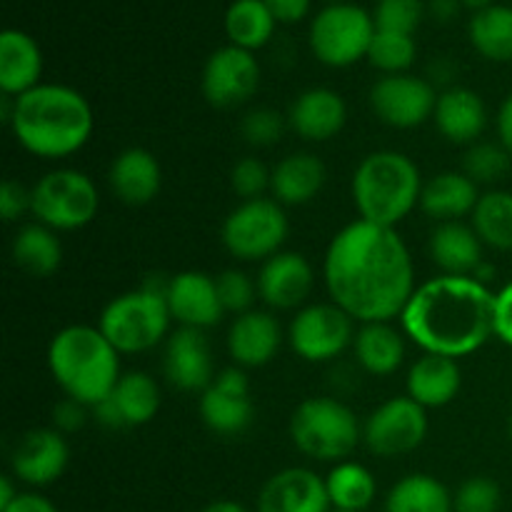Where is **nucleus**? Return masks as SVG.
<instances>
[{"instance_id":"37","label":"nucleus","mask_w":512,"mask_h":512,"mask_svg":"<svg viewBox=\"0 0 512 512\" xmlns=\"http://www.w3.org/2000/svg\"><path fill=\"white\" fill-rule=\"evenodd\" d=\"M473 228L483 245L495 250H512V193L493 190L480 195L473 210Z\"/></svg>"},{"instance_id":"12","label":"nucleus","mask_w":512,"mask_h":512,"mask_svg":"<svg viewBox=\"0 0 512 512\" xmlns=\"http://www.w3.org/2000/svg\"><path fill=\"white\" fill-rule=\"evenodd\" d=\"M428 435V413L413 398H390L370 413L363 425V440L375 455L395 458L418 448Z\"/></svg>"},{"instance_id":"18","label":"nucleus","mask_w":512,"mask_h":512,"mask_svg":"<svg viewBox=\"0 0 512 512\" xmlns=\"http://www.w3.org/2000/svg\"><path fill=\"white\" fill-rule=\"evenodd\" d=\"M313 280V268H310L305 255L280 250L278 255L265 260L263 268H260L258 295L270 308L293 310L308 300Z\"/></svg>"},{"instance_id":"15","label":"nucleus","mask_w":512,"mask_h":512,"mask_svg":"<svg viewBox=\"0 0 512 512\" xmlns=\"http://www.w3.org/2000/svg\"><path fill=\"white\" fill-rule=\"evenodd\" d=\"M253 403H250V383L243 368H225L215 375L213 385L203 390L200 398V418L213 433L233 438L243 435L253 423Z\"/></svg>"},{"instance_id":"40","label":"nucleus","mask_w":512,"mask_h":512,"mask_svg":"<svg viewBox=\"0 0 512 512\" xmlns=\"http://www.w3.org/2000/svg\"><path fill=\"white\" fill-rule=\"evenodd\" d=\"M425 15L423 0H378L375 5V30L413 35Z\"/></svg>"},{"instance_id":"35","label":"nucleus","mask_w":512,"mask_h":512,"mask_svg":"<svg viewBox=\"0 0 512 512\" xmlns=\"http://www.w3.org/2000/svg\"><path fill=\"white\" fill-rule=\"evenodd\" d=\"M325 485H328L330 505L335 510L348 512H363L378 493L373 473L365 465L350 463V460L335 465L328 478H325Z\"/></svg>"},{"instance_id":"28","label":"nucleus","mask_w":512,"mask_h":512,"mask_svg":"<svg viewBox=\"0 0 512 512\" xmlns=\"http://www.w3.org/2000/svg\"><path fill=\"white\" fill-rule=\"evenodd\" d=\"M328 170L313 153H293L273 168V190L280 205H305L323 190Z\"/></svg>"},{"instance_id":"8","label":"nucleus","mask_w":512,"mask_h":512,"mask_svg":"<svg viewBox=\"0 0 512 512\" xmlns=\"http://www.w3.org/2000/svg\"><path fill=\"white\" fill-rule=\"evenodd\" d=\"M98 208V188L80 170H53L30 188V213L53 230L85 228L93 223Z\"/></svg>"},{"instance_id":"17","label":"nucleus","mask_w":512,"mask_h":512,"mask_svg":"<svg viewBox=\"0 0 512 512\" xmlns=\"http://www.w3.org/2000/svg\"><path fill=\"white\" fill-rule=\"evenodd\" d=\"M165 378L180 390H208L213 385V353L205 340L203 330L180 328L175 330L165 345L163 358Z\"/></svg>"},{"instance_id":"13","label":"nucleus","mask_w":512,"mask_h":512,"mask_svg":"<svg viewBox=\"0 0 512 512\" xmlns=\"http://www.w3.org/2000/svg\"><path fill=\"white\" fill-rule=\"evenodd\" d=\"M260 88V65L238 45L218 48L203 68V95L215 108H238Z\"/></svg>"},{"instance_id":"21","label":"nucleus","mask_w":512,"mask_h":512,"mask_svg":"<svg viewBox=\"0 0 512 512\" xmlns=\"http://www.w3.org/2000/svg\"><path fill=\"white\" fill-rule=\"evenodd\" d=\"M348 120L345 100L330 88H310L293 100L288 123L300 138L323 143L335 138Z\"/></svg>"},{"instance_id":"42","label":"nucleus","mask_w":512,"mask_h":512,"mask_svg":"<svg viewBox=\"0 0 512 512\" xmlns=\"http://www.w3.org/2000/svg\"><path fill=\"white\" fill-rule=\"evenodd\" d=\"M285 133V118L273 108H255L245 113L243 123H240V135L245 143L255 145V148H270L278 143Z\"/></svg>"},{"instance_id":"52","label":"nucleus","mask_w":512,"mask_h":512,"mask_svg":"<svg viewBox=\"0 0 512 512\" xmlns=\"http://www.w3.org/2000/svg\"><path fill=\"white\" fill-rule=\"evenodd\" d=\"M460 0H430L428 10L438 23H450V20L458 18L460 13Z\"/></svg>"},{"instance_id":"46","label":"nucleus","mask_w":512,"mask_h":512,"mask_svg":"<svg viewBox=\"0 0 512 512\" xmlns=\"http://www.w3.org/2000/svg\"><path fill=\"white\" fill-rule=\"evenodd\" d=\"M88 420V405L78 403L73 398H63L53 408V425L58 433H75Z\"/></svg>"},{"instance_id":"19","label":"nucleus","mask_w":512,"mask_h":512,"mask_svg":"<svg viewBox=\"0 0 512 512\" xmlns=\"http://www.w3.org/2000/svg\"><path fill=\"white\" fill-rule=\"evenodd\" d=\"M168 308L183 328L195 330L213 328L225 313L215 278L198 270H185L170 278Z\"/></svg>"},{"instance_id":"55","label":"nucleus","mask_w":512,"mask_h":512,"mask_svg":"<svg viewBox=\"0 0 512 512\" xmlns=\"http://www.w3.org/2000/svg\"><path fill=\"white\" fill-rule=\"evenodd\" d=\"M203 512H248V510H245L243 505L233 503V500H220V503L208 505Z\"/></svg>"},{"instance_id":"11","label":"nucleus","mask_w":512,"mask_h":512,"mask_svg":"<svg viewBox=\"0 0 512 512\" xmlns=\"http://www.w3.org/2000/svg\"><path fill=\"white\" fill-rule=\"evenodd\" d=\"M353 340V318L335 303L308 305L290 323V345L308 363L338 358Z\"/></svg>"},{"instance_id":"14","label":"nucleus","mask_w":512,"mask_h":512,"mask_svg":"<svg viewBox=\"0 0 512 512\" xmlns=\"http://www.w3.org/2000/svg\"><path fill=\"white\" fill-rule=\"evenodd\" d=\"M438 93L425 78L400 73L385 75L370 90V105L383 123L393 128H418L433 118Z\"/></svg>"},{"instance_id":"45","label":"nucleus","mask_w":512,"mask_h":512,"mask_svg":"<svg viewBox=\"0 0 512 512\" xmlns=\"http://www.w3.org/2000/svg\"><path fill=\"white\" fill-rule=\"evenodd\" d=\"M25 210H30V190L15 180H5L0 185V215H3V220L13 223Z\"/></svg>"},{"instance_id":"6","label":"nucleus","mask_w":512,"mask_h":512,"mask_svg":"<svg viewBox=\"0 0 512 512\" xmlns=\"http://www.w3.org/2000/svg\"><path fill=\"white\" fill-rule=\"evenodd\" d=\"M290 438L295 448L313 460L333 463L358 448L363 430L345 403L335 398H308L290 418Z\"/></svg>"},{"instance_id":"9","label":"nucleus","mask_w":512,"mask_h":512,"mask_svg":"<svg viewBox=\"0 0 512 512\" xmlns=\"http://www.w3.org/2000/svg\"><path fill=\"white\" fill-rule=\"evenodd\" d=\"M373 38V15L353 3L328 5L310 23V50L330 68H348L368 58Z\"/></svg>"},{"instance_id":"10","label":"nucleus","mask_w":512,"mask_h":512,"mask_svg":"<svg viewBox=\"0 0 512 512\" xmlns=\"http://www.w3.org/2000/svg\"><path fill=\"white\" fill-rule=\"evenodd\" d=\"M288 215L278 200H243L225 218L220 238L225 250L238 260H268L283 250L288 240Z\"/></svg>"},{"instance_id":"50","label":"nucleus","mask_w":512,"mask_h":512,"mask_svg":"<svg viewBox=\"0 0 512 512\" xmlns=\"http://www.w3.org/2000/svg\"><path fill=\"white\" fill-rule=\"evenodd\" d=\"M3 512H58V510H55V505L50 503V500H45L43 495L23 493L18 495V500Z\"/></svg>"},{"instance_id":"5","label":"nucleus","mask_w":512,"mask_h":512,"mask_svg":"<svg viewBox=\"0 0 512 512\" xmlns=\"http://www.w3.org/2000/svg\"><path fill=\"white\" fill-rule=\"evenodd\" d=\"M420 170L398 150H378L360 160L353 175V200L360 220L395 228L410 210L420 205L423 193Z\"/></svg>"},{"instance_id":"3","label":"nucleus","mask_w":512,"mask_h":512,"mask_svg":"<svg viewBox=\"0 0 512 512\" xmlns=\"http://www.w3.org/2000/svg\"><path fill=\"white\" fill-rule=\"evenodd\" d=\"M10 130L28 153L45 160L78 153L93 133V110L83 93L68 85L40 83L13 98Z\"/></svg>"},{"instance_id":"25","label":"nucleus","mask_w":512,"mask_h":512,"mask_svg":"<svg viewBox=\"0 0 512 512\" xmlns=\"http://www.w3.org/2000/svg\"><path fill=\"white\" fill-rule=\"evenodd\" d=\"M433 120L450 143L468 145L480 138L488 123V113H485L483 98L475 90L448 88L443 95H438Z\"/></svg>"},{"instance_id":"47","label":"nucleus","mask_w":512,"mask_h":512,"mask_svg":"<svg viewBox=\"0 0 512 512\" xmlns=\"http://www.w3.org/2000/svg\"><path fill=\"white\" fill-rule=\"evenodd\" d=\"M495 338L512 348V283L495 295Z\"/></svg>"},{"instance_id":"26","label":"nucleus","mask_w":512,"mask_h":512,"mask_svg":"<svg viewBox=\"0 0 512 512\" xmlns=\"http://www.w3.org/2000/svg\"><path fill=\"white\" fill-rule=\"evenodd\" d=\"M463 385V373L455 358L445 355L425 353L423 358L415 360L408 373V398L428 408H443L453 403L455 395Z\"/></svg>"},{"instance_id":"48","label":"nucleus","mask_w":512,"mask_h":512,"mask_svg":"<svg viewBox=\"0 0 512 512\" xmlns=\"http://www.w3.org/2000/svg\"><path fill=\"white\" fill-rule=\"evenodd\" d=\"M278 23H298L308 15L310 0H265Z\"/></svg>"},{"instance_id":"56","label":"nucleus","mask_w":512,"mask_h":512,"mask_svg":"<svg viewBox=\"0 0 512 512\" xmlns=\"http://www.w3.org/2000/svg\"><path fill=\"white\" fill-rule=\"evenodd\" d=\"M460 3H463V5H465V8L475 10V13H480V10L490 8V5H495V3H493V0H460Z\"/></svg>"},{"instance_id":"43","label":"nucleus","mask_w":512,"mask_h":512,"mask_svg":"<svg viewBox=\"0 0 512 512\" xmlns=\"http://www.w3.org/2000/svg\"><path fill=\"white\" fill-rule=\"evenodd\" d=\"M215 283H218V295L225 313H250V305L258 295V283H253L243 270H223Z\"/></svg>"},{"instance_id":"36","label":"nucleus","mask_w":512,"mask_h":512,"mask_svg":"<svg viewBox=\"0 0 512 512\" xmlns=\"http://www.w3.org/2000/svg\"><path fill=\"white\" fill-rule=\"evenodd\" d=\"M125 420V428L145 425L158 415L160 410V385L148 373L120 375L118 385L110 393Z\"/></svg>"},{"instance_id":"41","label":"nucleus","mask_w":512,"mask_h":512,"mask_svg":"<svg viewBox=\"0 0 512 512\" xmlns=\"http://www.w3.org/2000/svg\"><path fill=\"white\" fill-rule=\"evenodd\" d=\"M503 503L500 485L490 478H470L453 498L455 512H498Z\"/></svg>"},{"instance_id":"44","label":"nucleus","mask_w":512,"mask_h":512,"mask_svg":"<svg viewBox=\"0 0 512 512\" xmlns=\"http://www.w3.org/2000/svg\"><path fill=\"white\" fill-rule=\"evenodd\" d=\"M270 180H273V170L265 168V163H260L258 158L238 160L230 170L233 193L240 195L243 200L263 198L265 190L270 188Z\"/></svg>"},{"instance_id":"1","label":"nucleus","mask_w":512,"mask_h":512,"mask_svg":"<svg viewBox=\"0 0 512 512\" xmlns=\"http://www.w3.org/2000/svg\"><path fill=\"white\" fill-rule=\"evenodd\" d=\"M325 288L338 308L360 323L400 318L415 293V270L395 228L368 220L345 225L325 253Z\"/></svg>"},{"instance_id":"53","label":"nucleus","mask_w":512,"mask_h":512,"mask_svg":"<svg viewBox=\"0 0 512 512\" xmlns=\"http://www.w3.org/2000/svg\"><path fill=\"white\" fill-rule=\"evenodd\" d=\"M15 500H18V493H15V488H13V483H10L8 475H3V478H0V512L8 510Z\"/></svg>"},{"instance_id":"24","label":"nucleus","mask_w":512,"mask_h":512,"mask_svg":"<svg viewBox=\"0 0 512 512\" xmlns=\"http://www.w3.org/2000/svg\"><path fill=\"white\" fill-rule=\"evenodd\" d=\"M110 188L123 203L148 205L163 185L158 158L145 148H128L110 165Z\"/></svg>"},{"instance_id":"22","label":"nucleus","mask_w":512,"mask_h":512,"mask_svg":"<svg viewBox=\"0 0 512 512\" xmlns=\"http://www.w3.org/2000/svg\"><path fill=\"white\" fill-rule=\"evenodd\" d=\"M280 343H283V330L270 313L250 310V313L238 315L230 325L228 350L238 368L268 365L278 355Z\"/></svg>"},{"instance_id":"29","label":"nucleus","mask_w":512,"mask_h":512,"mask_svg":"<svg viewBox=\"0 0 512 512\" xmlns=\"http://www.w3.org/2000/svg\"><path fill=\"white\" fill-rule=\"evenodd\" d=\"M478 200V183H473L465 173L450 170V173L435 175L423 185L420 208L433 220L450 223V220H460L463 215H473Z\"/></svg>"},{"instance_id":"54","label":"nucleus","mask_w":512,"mask_h":512,"mask_svg":"<svg viewBox=\"0 0 512 512\" xmlns=\"http://www.w3.org/2000/svg\"><path fill=\"white\" fill-rule=\"evenodd\" d=\"M453 75H455V68L445 58H440V63L433 65V78L438 80V83H448Z\"/></svg>"},{"instance_id":"30","label":"nucleus","mask_w":512,"mask_h":512,"mask_svg":"<svg viewBox=\"0 0 512 512\" xmlns=\"http://www.w3.org/2000/svg\"><path fill=\"white\" fill-rule=\"evenodd\" d=\"M355 358L370 375H393L403 365L405 340L390 323H363L353 340Z\"/></svg>"},{"instance_id":"38","label":"nucleus","mask_w":512,"mask_h":512,"mask_svg":"<svg viewBox=\"0 0 512 512\" xmlns=\"http://www.w3.org/2000/svg\"><path fill=\"white\" fill-rule=\"evenodd\" d=\"M415 48L413 35L403 33H385V30H375V38L370 43L368 60L385 75H400L415 63Z\"/></svg>"},{"instance_id":"59","label":"nucleus","mask_w":512,"mask_h":512,"mask_svg":"<svg viewBox=\"0 0 512 512\" xmlns=\"http://www.w3.org/2000/svg\"><path fill=\"white\" fill-rule=\"evenodd\" d=\"M335 3H343V0H335Z\"/></svg>"},{"instance_id":"23","label":"nucleus","mask_w":512,"mask_h":512,"mask_svg":"<svg viewBox=\"0 0 512 512\" xmlns=\"http://www.w3.org/2000/svg\"><path fill=\"white\" fill-rule=\"evenodd\" d=\"M43 75V53L40 45L23 30H3L0 35V90L3 95L18 98L38 88Z\"/></svg>"},{"instance_id":"34","label":"nucleus","mask_w":512,"mask_h":512,"mask_svg":"<svg viewBox=\"0 0 512 512\" xmlns=\"http://www.w3.org/2000/svg\"><path fill=\"white\" fill-rule=\"evenodd\" d=\"M385 512H453V498L433 475H408L390 490Z\"/></svg>"},{"instance_id":"31","label":"nucleus","mask_w":512,"mask_h":512,"mask_svg":"<svg viewBox=\"0 0 512 512\" xmlns=\"http://www.w3.org/2000/svg\"><path fill=\"white\" fill-rule=\"evenodd\" d=\"M15 265L35 278H48L63 263V245L53 228L43 223H30L15 233L10 245Z\"/></svg>"},{"instance_id":"49","label":"nucleus","mask_w":512,"mask_h":512,"mask_svg":"<svg viewBox=\"0 0 512 512\" xmlns=\"http://www.w3.org/2000/svg\"><path fill=\"white\" fill-rule=\"evenodd\" d=\"M93 418L98 420L100 425H103V428H110V430H120V428H125V420H123V415H120V410H118V405H115V400L110 398H105V400H100L98 405H93Z\"/></svg>"},{"instance_id":"51","label":"nucleus","mask_w":512,"mask_h":512,"mask_svg":"<svg viewBox=\"0 0 512 512\" xmlns=\"http://www.w3.org/2000/svg\"><path fill=\"white\" fill-rule=\"evenodd\" d=\"M498 135H500V145H503V148L512 155V95H508L505 103L500 105Z\"/></svg>"},{"instance_id":"2","label":"nucleus","mask_w":512,"mask_h":512,"mask_svg":"<svg viewBox=\"0 0 512 512\" xmlns=\"http://www.w3.org/2000/svg\"><path fill=\"white\" fill-rule=\"evenodd\" d=\"M403 335L433 355L463 358L495 335V293L470 275H443L415 288Z\"/></svg>"},{"instance_id":"16","label":"nucleus","mask_w":512,"mask_h":512,"mask_svg":"<svg viewBox=\"0 0 512 512\" xmlns=\"http://www.w3.org/2000/svg\"><path fill=\"white\" fill-rule=\"evenodd\" d=\"M258 512H330L328 485L308 468L280 470L260 490Z\"/></svg>"},{"instance_id":"27","label":"nucleus","mask_w":512,"mask_h":512,"mask_svg":"<svg viewBox=\"0 0 512 512\" xmlns=\"http://www.w3.org/2000/svg\"><path fill=\"white\" fill-rule=\"evenodd\" d=\"M430 255L445 275H473L483 263V240L473 225L450 220L440 223L430 235Z\"/></svg>"},{"instance_id":"39","label":"nucleus","mask_w":512,"mask_h":512,"mask_svg":"<svg viewBox=\"0 0 512 512\" xmlns=\"http://www.w3.org/2000/svg\"><path fill=\"white\" fill-rule=\"evenodd\" d=\"M512 155L500 143H473L465 153L463 173L473 183H495L510 170Z\"/></svg>"},{"instance_id":"32","label":"nucleus","mask_w":512,"mask_h":512,"mask_svg":"<svg viewBox=\"0 0 512 512\" xmlns=\"http://www.w3.org/2000/svg\"><path fill=\"white\" fill-rule=\"evenodd\" d=\"M275 23L273 13L268 10L265 0H233L225 10V33L230 45L243 50H258L273 38Z\"/></svg>"},{"instance_id":"7","label":"nucleus","mask_w":512,"mask_h":512,"mask_svg":"<svg viewBox=\"0 0 512 512\" xmlns=\"http://www.w3.org/2000/svg\"><path fill=\"white\" fill-rule=\"evenodd\" d=\"M170 320L173 315L168 298L138 288L110 300L100 315L98 328L118 353L130 355L155 348L168 333Z\"/></svg>"},{"instance_id":"57","label":"nucleus","mask_w":512,"mask_h":512,"mask_svg":"<svg viewBox=\"0 0 512 512\" xmlns=\"http://www.w3.org/2000/svg\"><path fill=\"white\" fill-rule=\"evenodd\" d=\"M510 440H512V418H510Z\"/></svg>"},{"instance_id":"33","label":"nucleus","mask_w":512,"mask_h":512,"mask_svg":"<svg viewBox=\"0 0 512 512\" xmlns=\"http://www.w3.org/2000/svg\"><path fill=\"white\" fill-rule=\"evenodd\" d=\"M470 43L483 58L495 63L512 60V8L510 5H490L470 20Z\"/></svg>"},{"instance_id":"20","label":"nucleus","mask_w":512,"mask_h":512,"mask_svg":"<svg viewBox=\"0 0 512 512\" xmlns=\"http://www.w3.org/2000/svg\"><path fill=\"white\" fill-rule=\"evenodd\" d=\"M70 460L68 443L55 428H38L23 435L13 450L15 478L28 485H50L65 473Z\"/></svg>"},{"instance_id":"4","label":"nucleus","mask_w":512,"mask_h":512,"mask_svg":"<svg viewBox=\"0 0 512 512\" xmlns=\"http://www.w3.org/2000/svg\"><path fill=\"white\" fill-rule=\"evenodd\" d=\"M48 365L65 398L88 408L108 398L120 380V353L103 330L90 325L60 330L48 348Z\"/></svg>"},{"instance_id":"58","label":"nucleus","mask_w":512,"mask_h":512,"mask_svg":"<svg viewBox=\"0 0 512 512\" xmlns=\"http://www.w3.org/2000/svg\"><path fill=\"white\" fill-rule=\"evenodd\" d=\"M330 512H348V510H335V508H333Z\"/></svg>"}]
</instances>
